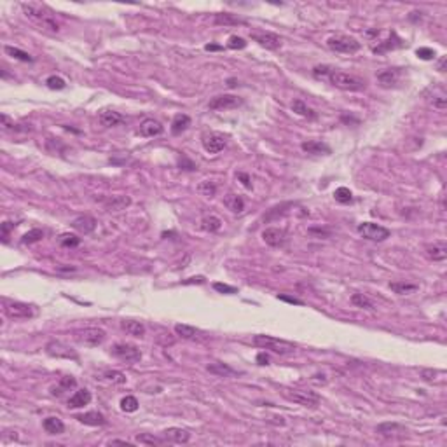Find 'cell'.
Wrapping results in <instances>:
<instances>
[{
	"label": "cell",
	"instance_id": "cell-53",
	"mask_svg": "<svg viewBox=\"0 0 447 447\" xmlns=\"http://www.w3.org/2000/svg\"><path fill=\"white\" fill-rule=\"evenodd\" d=\"M2 124H4V128H6V130H11V128H14V121H11L7 114H2Z\"/></svg>",
	"mask_w": 447,
	"mask_h": 447
},
{
	"label": "cell",
	"instance_id": "cell-40",
	"mask_svg": "<svg viewBox=\"0 0 447 447\" xmlns=\"http://www.w3.org/2000/svg\"><path fill=\"white\" fill-rule=\"evenodd\" d=\"M138 400L137 397H133V395H126V397L121 400V410H124V412H137L138 410Z\"/></svg>",
	"mask_w": 447,
	"mask_h": 447
},
{
	"label": "cell",
	"instance_id": "cell-5",
	"mask_svg": "<svg viewBox=\"0 0 447 447\" xmlns=\"http://www.w3.org/2000/svg\"><path fill=\"white\" fill-rule=\"evenodd\" d=\"M105 337H107V334L100 327H86L74 330V339L79 344H84V346H100L105 341Z\"/></svg>",
	"mask_w": 447,
	"mask_h": 447
},
{
	"label": "cell",
	"instance_id": "cell-29",
	"mask_svg": "<svg viewBox=\"0 0 447 447\" xmlns=\"http://www.w3.org/2000/svg\"><path fill=\"white\" fill-rule=\"evenodd\" d=\"M206 371L213 376L218 377H231V376H238V371H234L233 367H229L227 364H222V362H213L206 367Z\"/></svg>",
	"mask_w": 447,
	"mask_h": 447
},
{
	"label": "cell",
	"instance_id": "cell-13",
	"mask_svg": "<svg viewBox=\"0 0 447 447\" xmlns=\"http://www.w3.org/2000/svg\"><path fill=\"white\" fill-rule=\"evenodd\" d=\"M46 351H47V355H51V357H56V358H74V360H77V353H75V351L72 350L70 346L63 344L61 341H49V343L46 344Z\"/></svg>",
	"mask_w": 447,
	"mask_h": 447
},
{
	"label": "cell",
	"instance_id": "cell-39",
	"mask_svg": "<svg viewBox=\"0 0 447 447\" xmlns=\"http://www.w3.org/2000/svg\"><path fill=\"white\" fill-rule=\"evenodd\" d=\"M334 197H336L337 203H341V204H348L353 201V194H351V190L348 189V187H339V189H336Z\"/></svg>",
	"mask_w": 447,
	"mask_h": 447
},
{
	"label": "cell",
	"instance_id": "cell-31",
	"mask_svg": "<svg viewBox=\"0 0 447 447\" xmlns=\"http://www.w3.org/2000/svg\"><path fill=\"white\" fill-rule=\"evenodd\" d=\"M224 204H226L227 210H231L233 213H241V211L245 210V201L241 199L240 196H236V194H227V196L224 197Z\"/></svg>",
	"mask_w": 447,
	"mask_h": 447
},
{
	"label": "cell",
	"instance_id": "cell-52",
	"mask_svg": "<svg viewBox=\"0 0 447 447\" xmlns=\"http://www.w3.org/2000/svg\"><path fill=\"white\" fill-rule=\"evenodd\" d=\"M238 178H240L241 182H243V185L247 187V189H252V182H250V177H248L247 173H238Z\"/></svg>",
	"mask_w": 447,
	"mask_h": 447
},
{
	"label": "cell",
	"instance_id": "cell-36",
	"mask_svg": "<svg viewBox=\"0 0 447 447\" xmlns=\"http://www.w3.org/2000/svg\"><path fill=\"white\" fill-rule=\"evenodd\" d=\"M175 334L180 336L182 339H194V337H197V334H199V330H197L196 327H190V325L177 323L175 325Z\"/></svg>",
	"mask_w": 447,
	"mask_h": 447
},
{
	"label": "cell",
	"instance_id": "cell-19",
	"mask_svg": "<svg viewBox=\"0 0 447 447\" xmlns=\"http://www.w3.org/2000/svg\"><path fill=\"white\" fill-rule=\"evenodd\" d=\"M300 149L304 150V152L307 154H313V156H321V154H330L332 149L328 147L325 142H320V140H307V142H302V145H300Z\"/></svg>",
	"mask_w": 447,
	"mask_h": 447
},
{
	"label": "cell",
	"instance_id": "cell-55",
	"mask_svg": "<svg viewBox=\"0 0 447 447\" xmlns=\"http://www.w3.org/2000/svg\"><path fill=\"white\" fill-rule=\"evenodd\" d=\"M11 229H14V224L13 222H4L2 224V234H4V238L7 236V233H9Z\"/></svg>",
	"mask_w": 447,
	"mask_h": 447
},
{
	"label": "cell",
	"instance_id": "cell-54",
	"mask_svg": "<svg viewBox=\"0 0 447 447\" xmlns=\"http://www.w3.org/2000/svg\"><path fill=\"white\" fill-rule=\"evenodd\" d=\"M280 300H285V302H290V304H302V300L295 299V297H288V295H278Z\"/></svg>",
	"mask_w": 447,
	"mask_h": 447
},
{
	"label": "cell",
	"instance_id": "cell-16",
	"mask_svg": "<svg viewBox=\"0 0 447 447\" xmlns=\"http://www.w3.org/2000/svg\"><path fill=\"white\" fill-rule=\"evenodd\" d=\"M138 131H140L142 137L152 138V137H159V135L164 131V126L156 119H145V121H142L140 130Z\"/></svg>",
	"mask_w": 447,
	"mask_h": 447
},
{
	"label": "cell",
	"instance_id": "cell-44",
	"mask_svg": "<svg viewBox=\"0 0 447 447\" xmlns=\"http://www.w3.org/2000/svg\"><path fill=\"white\" fill-rule=\"evenodd\" d=\"M351 302H353L357 307H362V309H369V311L374 309L372 302L365 297L364 294H353V295H351Z\"/></svg>",
	"mask_w": 447,
	"mask_h": 447
},
{
	"label": "cell",
	"instance_id": "cell-51",
	"mask_svg": "<svg viewBox=\"0 0 447 447\" xmlns=\"http://www.w3.org/2000/svg\"><path fill=\"white\" fill-rule=\"evenodd\" d=\"M213 288L217 292H220V294H236L238 288L236 287H231V285H226V283H213Z\"/></svg>",
	"mask_w": 447,
	"mask_h": 447
},
{
	"label": "cell",
	"instance_id": "cell-9",
	"mask_svg": "<svg viewBox=\"0 0 447 447\" xmlns=\"http://www.w3.org/2000/svg\"><path fill=\"white\" fill-rule=\"evenodd\" d=\"M112 355L116 358H119V360L123 362H130V364H133V362H138L142 358V353L140 350H138V346H135V344L131 343H117L112 346Z\"/></svg>",
	"mask_w": 447,
	"mask_h": 447
},
{
	"label": "cell",
	"instance_id": "cell-34",
	"mask_svg": "<svg viewBox=\"0 0 447 447\" xmlns=\"http://www.w3.org/2000/svg\"><path fill=\"white\" fill-rule=\"evenodd\" d=\"M4 51H6V54H9V56H13L14 60L25 61V63H32V61H34V58H32V54H28L27 51L20 49V47L6 46V47H4Z\"/></svg>",
	"mask_w": 447,
	"mask_h": 447
},
{
	"label": "cell",
	"instance_id": "cell-37",
	"mask_svg": "<svg viewBox=\"0 0 447 447\" xmlns=\"http://www.w3.org/2000/svg\"><path fill=\"white\" fill-rule=\"evenodd\" d=\"M201 227L204 231H208V233H217L222 227V220L218 217H215V215H210V217H204L201 220Z\"/></svg>",
	"mask_w": 447,
	"mask_h": 447
},
{
	"label": "cell",
	"instance_id": "cell-8",
	"mask_svg": "<svg viewBox=\"0 0 447 447\" xmlns=\"http://www.w3.org/2000/svg\"><path fill=\"white\" fill-rule=\"evenodd\" d=\"M358 234L364 236L365 240H371V241H384L386 238H390V229L386 227L379 226V224H374V222H362L358 224L357 227Z\"/></svg>",
	"mask_w": 447,
	"mask_h": 447
},
{
	"label": "cell",
	"instance_id": "cell-2",
	"mask_svg": "<svg viewBox=\"0 0 447 447\" xmlns=\"http://www.w3.org/2000/svg\"><path fill=\"white\" fill-rule=\"evenodd\" d=\"M327 80L334 87L343 91H364L365 87H367V82H365L364 79H360V77L357 75L346 74V72L334 70V68H332V72L327 75Z\"/></svg>",
	"mask_w": 447,
	"mask_h": 447
},
{
	"label": "cell",
	"instance_id": "cell-15",
	"mask_svg": "<svg viewBox=\"0 0 447 447\" xmlns=\"http://www.w3.org/2000/svg\"><path fill=\"white\" fill-rule=\"evenodd\" d=\"M262 240L266 241V245L269 247H283L285 243V231L283 229H278V227H267L264 229L262 233Z\"/></svg>",
	"mask_w": 447,
	"mask_h": 447
},
{
	"label": "cell",
	"instance_id": "cell-21",
	"mask_svg": "<svg viewBox=\"0 0 447 447\" xmlns=\"http://www.w3.org/2000/svg\"><path fill=\"white\" fill-rule=\"evenodd\" d=\"M98 121H100L101 126L114 128V126H119V124H123L126 119H124V117L121 116L119 112H116V110H101L100 116H98Z\"/></svg>",
	"mask_w": 447,
	"mask_h": 447
},
{
	"label": "cell",
	"instance_id": "cell-14",
	"mask_svg": "<svg viewBox=\"0 0 447 447\" xmlns=\"http://www.w3.org/2000/svg\"><path fill=\"white\" fill-rule=\"evenodd\" d=\"M424 254L430 261L442 262L447 259V245L445 241H435V243H428L424 247Z\"/></svg>",
	"mask_w": 447,
	"mask_h": 447
},
{
	"label": "cell",
	"instance_id": "cell-48",
	"mask_svg": "<svg viewBox=\"0 0 447 447\" xmlns=\"http://www.w3.org/2000/svg\"><path fill=\"white\" fill-rule=\"evenodd\" d=\"M227 47L229 49H245L247 47V40L243 37H238V35H231L229 40H227Z\"/></svg>",
	"mask_w": 447,
	"mask_h": 447
},
{
	"label": "cell",
	"instance_id": "cell-45",
	"mask_svg": "<svg viewBox=\"0 0 447 447\" xmlns=\"http://www.w3.org/2000/svg\"><path fill=\"white\" fill-rule=\"evenodd\" d=\"M46 84L49 89H65V87H67L65 79H61L60 75H49L46 79Z\"/></svg>",
	"mask_w": 447,
	"mask_h": 447
},
{
	"label": "cell",
	"instance_id": "cell-38",
	"mask_svg": "<svg viewBox=\"0 0 447 447\" xmlns=\"http://www.w3.org/2000/svg\"><path fill=\"white\" fill-rule=\"evenodd\" d=\"M197 192L204 197H213L215 194H217V185L210 180H203V182H199V185H197Z\"/></svg>",
	"mask_w": 447,
	"mask_h": 447
},
{
	"label": "cell",
	"instance_id": "cell-41",
	"mask_svg": "<svg viewBox=\"0 0 447 447\" xmlns=\"http://www.w3.org/2000/svg\"><path fill=\"white\" fill-rule=\"evenodd\" d=\"M137 442L138 444H144V445H163L164 438L154 437V435H150V433H138Z\"/></svg>",
	"mask_w": 447,
	"mask_h": 447
},
{
	"label": "cell",
	"instance_id": "cell-58",
	"mask_svg": "<svg viewBox=\"0 0 447 447\" xmlns=\"http://www.w3.org/2000/svg\"><path fill=\"white\" fill-rule=\"evenodd\" d=\"M204 49H206V51H218V49H222V47L220 46H211V44H208Z\"/></svg>",
	"mask_w": 447,
	"mask_h": 447
},
{
	"label": "cell",
	"instance_id": "cell-26",
	"mask_svg": "<svg viewBox=\"0 0 447 447\" xmlns=\"http://www.w3.org/2000/svg\"><path fill=\"white\" fill-rule=\"evenodd\" d=\"M398 79H400V72H398V68H386V70L377 74V80H379V84L383 87L395 86V84L398 82Z\"/></svg>",
	"mask_w": 447,
	"mask_h": 447
},
{
	"label": "cell",
	"instance_id": "cell-7",
	"mask_svg": "<svg viewBox=\"0 0 447 447\" xmlns=\"http://www.w3.org/2000/svg\"><path fill=\"white\" fill-rule=\"evenodd\" d=\"M285 397L294 402V404H299L302 405V407H309V409L318 407V404H320V395L309 390H288L285 391Z\"/></svg>",
	"mask_w": 447,
	"mask_h": 447
},
{
	"label": "cell",
	"instance_id": "cell-50",
	"mask_svg": "<svg viewBox=\"0 0 447 447\" xmlns=\"http://www.w3.org/2000/svg\"><path fill=\"white\" fill-rule=\"evenodd\" d=\"M416 54H417V58H421V60H424V61H430L435 58V51L430 49V47H419V49L416 51Z\"/></svg>",
	"mask_w": 447,
	"mask_h": 447
},
{
	"label": "cell",
	"instance_id": "cell-11",
	"mask_svg": "<svg viewBox=\"0 0 447 447\" xmlns=\"http://www.w3.org/2000/svg\"><path fill=\"white\" fill-rule=\"evenodd\" d=\"M241 105V98L234 96V94H218V96L211 98L208 108L210 110H227V108H236Z\"/></svg>",
	"mask_w": 447,
	"mask_h": 447
},
{
	"label": "cell",
	"instance_id": "cell-30",
	"mask_svg": "<svg viewBox=\"0 0 447 447\" xmlns=\"http://www.w3.org/2000/svg\"><path fill=\"white\" fill-rule=\"evenodd\" d=\"M189 126H190V117L187 116V114H178V116H175V119L171 121V133L182 135Z\"/></svg>",
	"mask_w": 447,
	"mask_h": 447
},
{
	"label": "cell",
	"instance_id": "cell-33",
	"mask_svg": "<svg viewBox=\"0 0 447 447\" xmlns=\"http://www.w3.org/2000/svg\"><path fill=\"white\" fill-rule=\"evenodd\" d=\"M292 110H294L295 114H299V116L306 117V119H316V112H314L311 107H307L302 100H294V101H292Z\"/></svg>",
	"mask_w": 447,
	"mask_h": 447
},
{
	"label": "cell",
	"instance_id": "cell-49",
	"mask_svg": "<svg viewBox=\"0 0 447 447\" xmlns=\"http://www.w3.org/2000/svg\"><path fill=\"white\" fill-rule=\"evenodd\" d=\"M332 72V68L328 65H318V67L313 68V75L316 79H327V75Z\"/></svg>",
	"mask_w": 447,
	"mask_h": 447
},
{
	"label": "cell",
	"instance_id": "cell-3",
	"mask_svg": "<svg viewBox=\"0 0 447 447\" xmlns=\"http://www.w3.org/2000/svg\"><path fill=\"white\" fill-rule=\"evenodd\" d=\"M254 344L259 348H262V350H271V351H274V353H280V355L292 353V351L295 350L294 343H288V341L278 339V337H273V336H264V334L254 336Z\"/></svg>",
	"mask_w": 447,
	"mask_h": 447
},
{
	"label": "cell",
	"instance_id": "cell-27",
	"mask_svg": "<svg viewBox=\"0 0 447 447\" xmlns=\"http://www.w3.org/2000/svg\"><path fill=\"white\" fill-rule=\"evenodd\" d=\"M91 393L84 388V390H79L75 391L74 395H72L70 398H68V407L70 409H79V407H84V405H87L91 402Z\"/></svg>",
	"mask_w": 447,
	"mask_h": 447
},
{
	"label": "cell",
	"instance_id": "cell-32",
	"mask_svg": "<svg viewBox=\"0 0 447 447\" xmlns=\"http://www.w3.org/2000/svg\"><path fill=\"white\" fill-rule=\"evenodd\" d=\"M390 290H393L395 294H398V295H409V294H414V292L417 290V285L405 283V281H391Z\"/></svg>",
	"mask_w": 447,
	"mask_h": 447
},
{
	"label": "cell",
	"instance_id": "cell-18",
	"mask_svg": "<svg viewBox=\"0 0 447 447\" xmlns=\"http://www.w3.org/2000/svg\"><path fill=\"white\" fill-rule=\"evenodd\" d=\"M213 23L217 27H238V25H247V21L243 18L236 16L231 13H218L213 16Z\"/></svg>",
	"mask_w": 447,
	"mask_h": 447
},
{
	"label": "cell",
	"instance_id": "cell-28",
	"mask_svg": "<svg viewBox=\"0 0 447 447\" xmlns=\"http://www.w3.org/2000/svg\"><path fill=\"white\" fill-rule=\"evenodd\" d=\"M42 426H44V430H46L47 433H51V435H61L65 431L63 421H61L60 417H56V416L46 417V419H44V423H42Z\"/></svg>",
	"mask_w": 447,
	"mask_h": 447
},
{
	"label": "cell",
	"instance_id": "cell-20",
	"mask_svg": "<svg viewBox=\"0 0 447 447\" xmlns=\"http://www.w3.org/2000/svg\"><path fill=\"white\" fill-rule=\"evenodd\" d=\"M72 227L75 231H79L80 234H89L96 229V220L93 217H89V215H80V217L72 220Z\"/></svg>",
	"mask_w": 447,
	"mask_h": 447
},
{
	"label": "cell",
	"instance_id": "cell-46",
	"mask_svg": "<svg viewBox=\"0 0 447 447\" xmlns=\"http://www.w3.org/2000/svg\"><path fill=\"white\" fill-rule=\"evenodd\" d=\"M103 377L107 381H110V383H114V384H124V383H126V376H124L123 372H119V371H107L103 374Z\"/></svg>",
	"mask_w": 447,
	"mask_h": 447
},
{
	"label": "cell",
	"instance_id": "cell-6",
	"mask_svg": "<svg viewBox=\"0 0 447 447\" xmlns=\"http://www.w3.org/2000/svg\"><path fill=\"white\" fill-rule=\"evenodd\" d=\"M4 313L11 318V320H27L35 314L34 306L27 302H20V300H4Z\"/></svg>",
	"mask_w": 447,
	"mask_h": 447
},
{
	"label": "cell",
	"instance_id": "cell-10",
	"mask_svg": "<svg viewBox=\"0 0 447 447\" xmlns=\"http://www.w3.org/2000/svg\"><path fill=\"white\" fill-rule=\"evenodd\" d=\"M250 37L254 42H257L259 46L266 47V49H271V51L280 49L281 44H283V40H281L280 35L271 34V32H254V34H250Z\"/></svg>",
	"mask_w": 447,
	"mask_h": 447
},
{
	"label": "cell",
	"instance_id": "cell-56",
	"mask_svg": "<svg viewBox=\"0 0 447 447\" xmlns=\"http://www.w3.org/2000/svg\"><path fill=\"white\" fill-rule=\"evenodd\" d=\"M257 362H259V364H261V365H267V364H269V357H267V355H264V353H261V355H259V357H257Z\"/></svg>",
	"mask_w": 447,
	"mask_h": 447
},
{
	"label": "cell",
	"instance_id": "cell-24",
	"mask_svg": "<svg viewBox=\"0 0 447 447\" xmlns=\"http://www.w3.org/2000/svg\"><path fill=\"white\" fill-rule=\"evenodd\" d=\"M426 100L430 101V105H433L438 110H444L447 107V94L444 91V87H433L431 89V94H426Z\"/></svg>",
	"mask_w": 447,
	"mask_h": 447
},
{
	"label": "cell",
	"instance_id": "cell-12",
	"mask_svg": "<svg viewBox=\"0 0 447 447\" xmlns=\"http://www.w3.org/2000/svg\"><path fill=\"white\" fill-rule=\"evenodd\" d=\"M201 142H203V149L206 150L208 154H218L220 150L226 149L227 145L226 137H222V135L218 133H204Z\"/></svg>",
	"mask_w": 447,
	"mask_h": 447
},
{
	"label": "cell",
	"instance_id": "cell-43",
	"mask_svg": "<svg viewBox=\"0 0 447 447\" xmlns=\"http://www.w3.org/2000/svg\"><path fill=\"white\" fill-rule=\"evenodd\" d=\"M60 245H61V247H65V248H75V247H79V245H80V238H77L75 234L65 233V234H61V236H60Z\"/></svg>",
	"mask_w": 447,
	"mask_h": 447
},
{
	"label": "cell",
	"instance_id": "cell-22",
	"mask_svg": "<svg viewBox=\"0 0 447 447\" xmlns=\"http://www.w3.org/2000/svg\"><path fill=\"white\" fill-rule=\"evenodd\" d=\"M131 204V197L130 196H112L105 201V210L107 211H123L126 210Z\"/></svg>",
	"mask_w": 447,
	"mask_h": 447
},
{
	"label": "cell",
	"instance_id": "cell-1",
	"mask_svg": "<svg viewBox=\"0 0 447 447\" xmlns=\"http://www.w3.org/2000/svg\"><path fill=\"white\" fill-rule=\"evenodd\" d=\"M21 9H23L25 16L34 21V23H37L40 28L49 32H60V23L56 21V18L51 13H47L44 7H39L35 4H23Z\"/></svg>",
	"mask_w": 447,
	"mask_h": 447
},
{
	"label": "cell",
	"instance_id": "cell-23",
	"mask_svg": "<svg viewBox=\"0 0 447 447\" xmlns=\"http://www.w3.org/2000/svg\"><path fill=\"white\" fill-rule=\"evenodd\" d=\"M75 419H79L80 423H84V424H89V426H103V424L107 423L105 416L101 412H98V410L79 414V416H75Z\"/></svg>",
	"mask_w": 447,
	"mask_h": 447
},
{
	"label": "cell",
	"instance_id": "cell-17",
	"mask_svg": "<svg viewBox=\"0 0 447 447\" xmlns=\"http://www.w3.org/2000/svg\"><path fill=\"white\" fill-rule=\"evenodd\" d=\"M164 435V440L168 442H173V444H187V442L190 440V433L187 430H184V428H168V430L163 431Z\"/></svg>",
	"mask_w": 447,
	"mask_h": 447
},
{
	"label": "cell",
	"instance_id": "cell-59",
	"mask_svg": "<svg viewBox=\"0 0 447 447\" xmlns=\"http://www.w3.org/2000/svg\"><path fill=\"white\" fill-rule=\"evenodd\" d=\"M229 86H231V87H234V86H236V80H234V79H231V80H229Z\"/></svg>",
	"mask_w": 447,
	"mask_h": 447
},
{
	"label": "cell",
	"instance_id": "cell-57",
	"mask_svg": "<svg viewBox=\"0 0 447 447\" xmlns=\"http://www.w3.org/2000/svg\"><path fill=\"white\" fill-rule=\"evenodd\" d=\"M116 444H123V445H128V447H130V445H131V442H128V440H119V438H116V440H110V445H116Z\"/></svg>",
	"mask_w": 447,
	"mask_h": 447
},
{
	"label": "cell",
	"instance_id": "cell-47",
	"mask_svg": "<svg viewBox=\"0 0 447 447\" xmlns=\"http://www.w3.org/2000/svg\"><path fill=\"white\" fill-rule=\"evenodd\" d=\"M75 384H77V381H75V377H72V376H65V377H61L60 379V388H58V391H53L54 395H60L61 391L63 390H70V388H75Z\"/></svg>",
	"mask_w": 447,
	"mask_h": 447
},
{
	"label": "cell",
	"instance_id": "cell-4",
	"mask_svg": "<svg viewBox=\"0 0 447 447\" xmlns=\"http://www.w3.org/2000/svg\"><path fill=\"white\" fill-rule=\"evenodd\" d=\"M327 46H328V49L336 51V53L353 54V53H357V51H360L362 44L355 37H351V35L336 34L327 39Z\"/></svg>",
	"mask_w": 447,
	"mask_h": 447
},
{
	"label": "cell",
	"instance_id": "cell-42",
	"mask_svg": "<svg viewBox=\"0 0 447 447\" xmlns=\"http://www.w3.org/2000/svg\"><path fill=\"white\" fill-rule=\"evenodd\" d=\"M42 238H44V231L42 229H32V231H28L27 234H23L21 243H23V245H32V243H37V241H40Z\"/></svg>",
	"mask_w": 447,
	"mask_h": 447
},
{
	"label": "cell",
	"instance_id": "cell-35",
	"mask_svg": "<svg viewBox=\"0 0 447 447\" xmlns=\"http://www.w3.org/2000/svg\"><path fill=\"white\" fill-rule=\"evenodd\" d=\"M376 431L379 435H383V437H391V435H397V431L404 433V426H400L397 423H383L376 428Z\"/></svg>",
	"mask_w": 447,
	"mask_h": 447
},
{
	"label": "cell",
	"instance_id": "cell-25",
	"mask_svg": "<svg viewBox=\"0 0 447 447\" xmlns=\"http://www.w3.org/2000/svg\"><path fill=\"white\" fill-rule=\"evenodd\" d=\"M121 327H123V330L126 332L128 336H133V337H144L145 332H147L145 325L137 320H123L121 321Z\"/></svg>",
	"mask_w": 447,
	"mask_h": 447
}]
</instances>
